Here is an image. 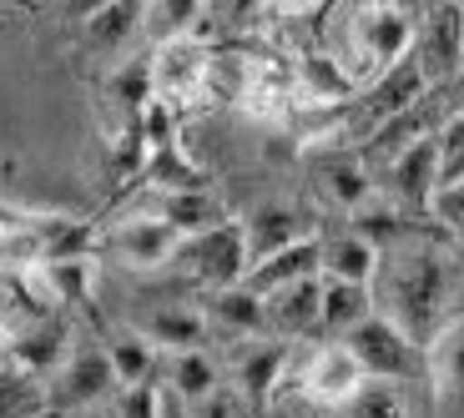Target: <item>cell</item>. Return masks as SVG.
I'll use <instances>...</instances> for the list:
<instances>
[{"mask_svg": "<svg viewBox=\"0 0 464 418\" xmlns=\"http://www.w3.org/2000/svg\"><path fill=\"white\" fill-rule=\"evenodd\" d=\"M379 313L373 308V288H353V282H334L324 278V333L334 343H343L353 328H363L369 318Z\"/></svg>", "mask_w": 464, "mask_h": 418, "instance_id": "7402d4cb", "label": "cell"}, {"mask_svg": "<svg viewBox=\"0 0 464 418\" xmlns=\"http://www.w3.org/2000/svg\"><path fill=\"white\" fill-rule=\"evenodd\" d=\"M222 388V373L218 363H212V353H177L172 368H167V394L177 398V404H202V398H212Z\"/></svg>", "mask_w": 464, "mask_h": 418, "instance_id": "cb8c5ba5", "label": "cell"}, {"mask_svg": "<svg viewBox=\"0 0 464 418\" xmlns=\"http://www.w3.org/2000/svg\"><path fill=\"white\" fill-rule=\"evenodd\" d=\"M414 25H419V11H404V5H363V11H353L348 31H353V61H363V76L379 81L383 71H394L399 61L414 56Z\"/></svg>", "mask_w": 464, "mask_h": 418, "instance_id": "7a4b0ae2", "label": "cell"}, {"mask_svg": "<svg viewBox=\"0 0 464 418\" xmlns=\"http://www.w3.org/2000/svg\"><path fill=\"white\" fill-rule=\"evenodd\" d=\"M177 247H182V237H177L167 222L127 217V222H116L111 233L96 242V252L111 257V262H121V268H131V272H151V268L177 262Z\"/></svg>", "mask_w": 464, "mask_h": 418, "instance_id": "8992f818", "label": "cell"}, {"mask_svg": "<svg viewBox=\"0 0 464 418\" xmlns=\"http://www.w3.org/2000/svg\"><path fill=\"white\" fill-rule=\"evenodd\" d=\"M459 86H464V76H459Z\"/></svg>", "mask_w": 464, "mask_h": 418, "instance_id": "e575fe53", "label": "cell"}, {"mask_svg": "<svg viewBox=\"0 0 464 418\" xmlns=\"http://www.w3.org/2000/svg\"><path fill=\"white\" fill-rule=\"evenodd\" d=\"M106 358L116 368V384L121 388H137V384H151V363H157V348L147 337L131 328V333H111L106 337Z\"/></svg>", "mask_w": 464, "mask_h": 418, "instance_id": "484cf974", "label": "cell"}, {"mask_svg": "<svg viewBox=\"0 0 464 418\" xmlns=\"http://www.w3.org/2000/svg\"><path fill=\"white\" fill-rule=\"evenodd\" d=\"M288 343H278V337H263V343H253V348L243 353V363H237V394L247 398L253 408H263L267 398H273V388L283 384V368H288Z\"/></svg>", "mask_w": 464, "mask_h": 418, "instance_id": "ac0fdd59", "label": "cell"}, {"mask_svg": "<svg viewBox=\"0 0 464 418\" xmlns=\"http://www.w3.org/2000/svg\"><path fill=\"white\" fill-rule=\"evenodd\" d=\"M430 217L440 222L444 233L454 237V242L464 247V186H444L440 197H434V207H430Z\"/></svg>", "mask_w": 464, "mask_h": 418, "instance_id": "d6a6232c", "label": "cell"}, {"mask_svg": "<svg viewBox=\"0 0 464 418\" xmlns=\"http://www.w3.org/2000/svg\"><path fill=\"white\" fill-rule=\"evenodd\" d=\"M187 413H192V418H253V404L237 394V384H222L218 394L202 398V404H192Z\"/></svg>", "mask_w": 464, "mask_h": 418, "instance_id": "4dcf8cb0", "label": "cell"}, {"mask_svg": "<svg viewBox=\"0 0 464 418\" xmlns=\"http://www.w3.org/2000/svg\"><path fill=\"white\" fill-rule=\"evenodd\" d=\"M167 413V388L157 384H137L121 394V408H116V418H162Z\"/></svg>", "mask_w": 464, "mask_h": 418, "instance_id": "1f68e13d", "label": "cell"}, {"mask_svg": "<svg viewBox=\"0 0 464 418\" xmlns=\"http://www.w3.org/2000/svg\"><path fill=\"white\" fill-rule=\"evenodd\" d=\"M92 257H76V262H51L46 282L56 302H92Z\"/></svg>", "mask_w": 464, "mask_h": 418, "instance_id": "83f0119b", "label": "cell"}, {"mask_svg": "<svg viewBox=\"0 0 464 418\" xmlns=\"http://www.w3.org/2000/svg\"><path fill=\"white\" fill-rule=\"evenodd\" d=\"M137 333L147 337L151 348H167L177 358V353H202L208 348L212 318H208V308H198V302H157V308H147V318L137 323Z\"/></svg>", "mask_w": 464, "mask_h": 418, "instance_id": "30bf717a", "label": "cell"}, {"mask_svg": "<svg viewBox=\"0 0 464 418\" xmlns=\"http://www.w3.org/2000/svg\"><path fill=\"white\" fill-rule=\"evenodd\" d=\"M172 268H182L187 278L208 282L212 292L247 282V272H253V257H247V233H243V222H222V227H212V233L182 237V247H177V262H172Z\"/></svg>", "mask_w": 464, "mask_h": 418, "instance_id": "3957f363", "label": "cell"}, {"mask_svg": "<svg viewBox=\"0 0 464 418\" xmlns=\"http://www.w3.org/2000/svg\"><path fill=\"white\" fill-rule=\"evenodd\" d=\"M116 384V368L106 358V348H76L66 358V368L51 378V413H71V408H86L96 398H106Z\"/></svg>", "mask_w": 464, "mask_h": 418, "instance_id": "8fae6325", "label": "cell"}, {"mask_svg": "<svg viewBox=\"0 0 464 418\" xmlns=\"http://www.w3.org/2000/svg\"><path fill=\"white\" fill-rule=\"evenodd\" d=\"M298 86L308 101H338V96H353L359 91V76L348 66H338L334 56H324V51H308V56H298Z\"/></svg>", "mask_w": 464, "mask_h": 418, "instance_id": "d4e9b609", "label": "cell"}, {"mask_svg": "<svg viewBox=\"0 0 464 418\" xmlns=\"http://www.w3.org/2000/svg\"><path fill=\"white\" fill-rule=\"evenodd\" d=\"M314 182H318V192H324L334 207L353 212V217L373 202L369 166H363L359 157H348V151H328V157H318V162H314Z\"/></svg>", "mask_w": 464, "mask_h": 418, "instance_id": "9a60e30c", "label": "cell"}, {"mask_svg": "<svg viewBox=\"0 0 464 418\" xmlns=\"http://www.w3.org/2000/svg\"><path fill=\"white\" fill-rule=\"evenodd\" d=\"M267 323L278 328L283 337L293 333H324V278L298 282V288H283L267 298Z\"/></svg>", "mask_w": 464, "mask_h": 418, "instance_id": "2e32d148", "label": "cell"}, {"mask_svg": "<svg viewBox=\"0 0 464 418\" xmlns=\"http://www.w3.org/2000/svg\"><path fill=\"white\" fill-rule=\"evenodd\" d=\"M389 192L409 212L434 207V197H440V131H430V137L409 141L404 151H394V162H389Z\"/></svg>", "mask_w": 464, "mask_h": 418, "instance_id": "ba28073f", "label": "cell"}, {"mask_svg": "<svg viewBox=\"0 0 464 418\" xmlns=\"http://www.w3.org/2000/svg\"><path fill=\"white\" fill-rule=\"evenodd\" d=\"M343 343L359 358V368L369 373V384H409V378H424V348L379 313L363 328H353Z\"/></svg>", "mask_w": 464, "mask_h": 418, "instance_id": "277c9868", "label": "cell"}, {"mask_svg": "<svg viewBox=\"0 0 464 418\" xmlns=\"http://www.w3.org/2000/svg\"><path fill=\"white\" fill-rule=\"evenodd\" d=\"M208 318H212V328H222V333H232V337H253L257 328L267 323V302L237 282V288L212 292V298H208Z\"/></svg>", "mask_w": 464, "mask_h": 418, "instance_id": "603a6c76", "label": "cell"}, {"mask_svg": "<svg viewBox=\"0 0 464 418\" xmlns=\"http://www.w3.org/2000/svg\"><path fill=\"white\" fill-rule=\"evenodd\" d=\"M192 15H208V5H198V0H157V5H147V35L157 41V51L187 41Z\"/></svg>", "mask_w": 464, "mask_h": 418, "instance_id": "4316f807", "label": "cell"}, {"mask_svg": "<svg viewBox=\"0 0 464 418\" xmlns=\"http://www.w3.org/2000/svg\"><path fill=\"white\" fill-rule=\"evenodd\" d=\"M151 66H157V101L177 106V101H192L198 91H208L218 61H212L202 46H192V41H177V46L157 51Z\"/></svg>", "mask_w": 464, "mask_h": 418, "instance_id": "7c38bea8", "label": "cell"}, {"mask_svg": "<svg viewBox=\"0 0 464 418\" xmlns=\"http://www.w3.org/2000/svg\"><path fill=\"white\" fill-rule=\"evenodd\" d=\"M162 418H192V413H187V404H177V398L167 394V413Z\"/></svg>", "mask_w": 464, "mask_h": 418, "instance_id": "836d02e7", "label": "cell"}, {"mask_svg": "<svg viewBox=\"0 0 464 418\" xmlns=\"http://www.w3.org/2000/svg\"><path fill=\"white\" fill-rule=\"evenodd\" d=\"M147 217L167 222L177 237H198V233H212V227L227 222V217H222V202L212 197L208 186H202V192H162Z\"/></svg>", "mask_w": 464, "mask_h": 418, "instance_id": "e0dca14e", "label": "cell"}, {"mask_svg": "<svg viewBox=\"0 0 464 418\" xmlns=\"http://www.w3.org/2000/svg\"><path fill=\"white\" fill-rule=\"evenodd\" d=\"M314 278H324V233L308 237V242H298V247H288V252H278V257H267V262H257V268L247 272L243 288L267 302L273 292L298 288V282H314Z\"/></svg>", "mask_w": 464, "mask_h": 418, "instance_id": "5bb4252c", "label": "cell"}, {"mask_svg": "<svg viewBox=\"0 0 464 418\" xmlns=\"http://www.w3.org/2000/svg\"><path fill=\"white\" fill-rule=\"evenodd\" d=\"M369 373L359 368V358L348 353V343H318L303 363V394L318 398V404H334V408H348L353 398L363 394Z\"/></svg>", "mask_w": 464, "mask_h": 418, "instance_id": "52a82bcc", "label": "cell"}, {"mask_svg": "<svg viewBox=\"0 0 464 418\" xmlns=\"http://www.w3.org/2000/svg\"><path fill=\"white\" fill-rule=\"evenodd\" d=\"M243 233H247V257H253V268H257V262H267V257H278V252H288V247L318 237V227L303 217L298 207L273 202V207L253 212V217L243 222Z\"/></svg>", "mask_w": 464, "mask_h": 418, "instance_id": "4fadbf2b", "label": "cell"}, {"mask_svg": "<svg viewBox=\"0 0 464 418\" xmlns=\"http://www.w3.org/2000/svg\"><path fill=\"white\" fill-rule=\"evenodd\" d=\"M444 186H464V111L440 127V192Z\"/></svg>", "mask_w": 464, "mask_h": 418, "instance_id": "f1b7e54d", "label": "cell"}, {"mask_svg": "<svg viewBox=\"0 0 464 418\" xmlns=\"http://www.w3.org/2000/svg\"><path fill=\"white\" fill-rule=\"evenodd\" d=\"M324 278L353 282V288H373V278H379V247L348 227L343 237L324 242Z\"/></svg>", "mask_w": 464, "mask_h": 418, "instance_id": "ffe728a7", "label": "cell"}, {"mask_svg": "<svg viewBox=\"0 0 464 418\" xmlns=\"http://www.w3.org/2000/svg\"><path fill=\"white\" fill-rule=\"evenodd\" d=\"M373 308L379 318L409 333L419 348L464 313V252H454L440 233L409 227L394 247L379 252V278H373Z\"/></svg>", "mask_w": 464, "mask_h": 418, "instance_id": "6da1fadb", "label": "cell"}, {"mask_svg": "<svg viewBox=\"0 0 464 418\" xmlns=\"http://www.w3.org/2000/svg\"><path fill=\"white\" fill-rule=\"evenodd\" d=\"M414 61L430 86L464 76V5H424L414 25Z\"/></svg>", "mask_w": 464, "mask_h": 418, "instance_id": "5b68a950", "label": "cell"}, {"mask_svg": "<svg viewBox=\"0 0 464 418\" xmlns=\"http://www.w3.org/2000/svg\"><path fill=\"white\" fill-rule=\"evenodd\" d=\"M424 384L440 418H464V313L424 348Z\"/></svg>", "mask_w": 464, "mask_h": 418, "instance_id": "9c48e42d", "label": "cell"}, {"mask_svg": "<svg viewBox=\"0 0 464 418\" xmlns=\"http://www.w3.org/2000/svg\"><path fill=\"white\" fill-rule=\"evenodd\" d=\"M51 413V378L5 358L0 363V418H46Z\"/></svg>", "mask_w": 464, "mask_h": 418, "instance_id": "d6986e66", "label": "cell"}, {"mask_svg": "<svg viewBox=\"0 0 464 418\" xmlns=\"http://www.w3.org/2000/svg\"><path fill=\"white\" fill-rule=\"evenodd\" d=\"M131 35H147V5H137V0L96 5L92 21H86V46L92 51H127Z\"/></svg>", "mask_w": 464, "mask_h": 418, "instance_id": "44dd1931", "label": "cell"}, {"mask_svg": "<svg viewBox=\"0 0 464 418\" xmlns=\"http://www.w3.org/2000/svg\"><path fill=\"white\" fill-rule=\"evenodd\" d=\"M348 413L353 418H409V408H404L399 384H363V394L348 404Z\"/></svg>", "mask_w": 464, "mask_h": 418, "instance_id": "f546056e", "label": "cell"}]
</instances>
